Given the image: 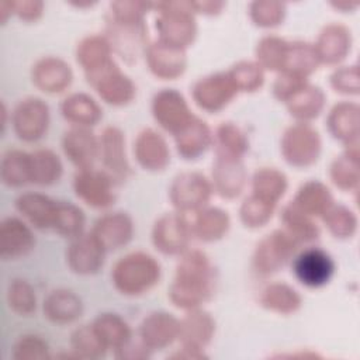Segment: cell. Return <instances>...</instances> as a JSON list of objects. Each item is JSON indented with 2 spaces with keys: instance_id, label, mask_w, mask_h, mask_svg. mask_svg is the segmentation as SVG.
<instances>
[{
  "instance_id": "cell-1",
  "label": "cell",
  "mask_w": 360,
  "mask_h": 360,
  "mask_svg": "<svg viewBox=\"0 0 360 360\" xmlns=\"http://www.w3.org/2000/svg\"><path fill=\"white\" fill-rule=\"evenodd\" d=\"M215 288V270L210 257L201 250H186L177 263L169 288L170 301L183 309L198 308Z\"/></svg>"
},
{
  "instance_id": "cell-2",
  "label": "cell",
  "mask_w": 360,
  "mask_h": 360,
  "mask_svg": "<svg viewBox=\"0 0 360 360\" xmlns=\"http://www.w3.org/2000/svg\"><path fill=\"white\" fill-rule=\"evenodd\" d=\"M152 8L158 13L155 28L159 34V41L186 51L197 35L195 13L190 1L152 3Z\"/></svg>"
},
{
  "instance_id": "cell-3",
  "label": "cell",
  "mask_w": 360,
  "mask_h": 360,
  "mask_svg": "<svg viewBox=\"0 0 360 360\" xmlns=\"http://www.w3.org/2000/svg\"><path fill=\"white\" fill-rule=\"evenodd\" d=\"M111 278L121 294L141 295L159 283L160 264L145 252H132L114 264Z\"/></svg>"
},
{
  "instance_id": "cell-4",
  "label": "cell",
  "mask_w": 360,
  "mask_h": 360,
  "mask_svg": "<svg viewBox=\"0 0 360 360\" xmlns=\"http://www.w3.org/2000/svg\"><path fill=\"white\" fill-rule=\"evenodd\" d=\"M281 153L294 167L314 165L321 153V136L308 122H295L288 127L281 138Z\"/></svg>"
},
{
  "instance_id": "cell-5",
  "label": "cell",
  "mask_w": 360,
  "mask_h": 360,
  "mask_svg": "<svg viewBox=\"0 0 360 360\" xmlns=\"http://www.w3.org/2000/svg\"><path fill=\"white\" fill-rule=\"evenodd\" d=\"M300 243L284 229L266 235L256 246L252 264L256 273L269 276L278 271L295 253Z\"/></svg>"
},
{
  "instance_id": "cell-6",
  "label": "cell",
  "mask_w": 360,
  "mask_h": 360,
  "mask_svg": "<svg viewBox=\"0 0 360 360\" xmlns=\"http://www.w3.org/2000/svg\"><path fill=\"white\" fill-rule=\"evenodd\" d=\"M86 79L98 96L111 105H125L134 100L136 93L132 80L120 70L114 60L94 72L86 73Z\"/></svg>"
},
{
  "instance_id": "cell-7",
  "label": "cell",
  "mask_w": 360,
  "mask_h": 360,
  "mask_svg": "<svg viewBox=\"0 0 360 360\" xmlns=\"http://www.w3.org/2000/svg\"><path fill=\"white\" fill-rule=\"evenodd\" d=\"M212 194L208 179L198 172H184L173 179L169 197L179 212L198 211L207 205Z\"/></svg>"
},
{
  "instance_id": "cell-8",
  "label": "cell",
  "mask_w": 360,
  "mask_h": 360,
  "mask_svg": "<svg viewBox=\"0 0 360 360\" xmlns=\"http://www.w3.org/2000/svg\"><path fill=\"white\" fill-rule=\"evenodd\" d=\"M13 131L24 142H37L48 131L49 107L38 97L21 100L11 114Z\"/></svg>"
},
{
  "instance_id": "cell-9",
  "label": "cell",
  "mask_w": 360,
  "mask_h": 360,
  "mask_svg": "<svg viewBox=\"0 0 360 360\" xmlns=\"http://www.w3.org/2000/svg\"><path fill=\"white\" fill-rule=\"evenodd\" d=\"M191 225L183 212H167L153 225L152 242L165 255H181L191 238Z\"/></svg>"
},
{
  "instance_id": "cell-10",
  "label": "cell",
  "mask_w": 360,
  "mask_h": 360,
  "mask_svg": "<svg viewBox=\"0 0 360 360\" xmlns=\"http://www.w3.org/2000/svg\"><path fill=\"white\" fill-rule=\"evenodd\" d=\"M115 180L105 172L94 167L80 169L73 179L76 195L93 208H107L115 200Z\"/></svg>"
},
{
  "instance_id": "cell-11",
  "label": "cell",
  "mask_w": 360,
  "mask_h": 360,
  "mask_svg": "<svg viewBox=\"0 0 360 360\" xmlns=\"http://www.w3.org/2000/svg\"><path fill=\"white\" fill-rule=\"evenodd\" d=\"M107 34L111 49L127 62H136L139 55L148 48V31L145 22H121L108 18Z\"/></svg>"
},
{
  "instance_id": "cell-12",
  "label": "cell",
  "mask_w": 360,
  "mask_h": 360,
  "mask_svg": "<svg viewBox=\"0 0 360 360\" xmlns=\"http://www.w3.org/2000/svg\"><path fill=\"white\" fill-rule=\"evenodd\" d=\"M152 114L155 121L173 136L194 117L186 98L174 89H163L155 94Z\"/></svg>"
},
{
  "instance_id": "cell-13",
  "label": "cell",
  "mask_w": 360,
  "mask_h": 360,
  "mask_svg": "<svg viewBox=\"0 0 360 360\" xmlns=\"http://www.w3.org/2000/svg\"><path fill=\"white\" fill-rule=\"evenodd\" d=\"M191 93L201 110L218 112L232 101L238 90L228 73H214L197 80Z\"/></svg>"
},
{
  "instance_id": "cell-14",
  "label": "cell",
  "mask_w": 360,
  "mask_h": 360,
  "mask_svg": "<svg viewBox=\"0 0 360 360\" xmlns=\"http://www.w3.org/2000/svg\"><path fill=\"white\" fill-rule=\"evenodd\" d=\"M292 271L301 284L316 288L330 280L335 271V263L325 250L308 248L294 259Z\"/></svg>"
},
{
  "instance_id": "cell-15",
  "label": "cell",
  "mask_w": 360,
  "mask_h": 360,
  "mask_svg": "<svg viewBox=\"0 0 360 360\" xmlns=\"http://www.w3.org/2000/svg\"><path fill=\"white\" fill-rule=\"evenodd\" d=\"M105 250L93 236V233H82L72 239L68 252V266L76 274L89 276L97 273L104 263Z\"/></svg>"
},
{
  "instance_id": "cell-16",
  "label": "cell",
  "mask_w": 360,
  "mask_h": 360,
  "mask_svg": "<svg viewBox=\"0 0 360 360\" xmlns=\"http://www.w3.org/2000/svg\"><path fill=\"white\" fill-rule=\"evenodd\" d=\"M145 56L149 70L163 80L177 79L184 73L187 66L184 49L167 45L159 39L148 45Z\"/></svg>"
},
{
  "instance_id": "cell-17",
  "label": "cell",
  "mask_w": 360,
  "mask_h": 360,
  "mask_svg": "<svg viewBox=\"0 0 360 360\" xmlns=\"http://www.w3.org/2000/svg\"><path fill=\"white\" fill-rule=\"evenodd\" d=\"M215 332L212 316L198 308L188 309L186 316L179 321L177 339L183 349L202 353V349L211 342Z\"/></svg>"
},
{
  "instance_id": "cell-18",
  "label": "cell",
  "mask_w": 360,
  "mask_h": 360,
  "mask_svg": "<svg viewBox=\"0 0 360 360\" xmlns=\"http://www.w3.org/2000/svg\"><path fill=\"white\" fill-rule=\"evenodd\" d=\"M62 148L68 159L80 170L93 167L100 155L98 138L87 127H72L62 139Z\"/></svg>"
},
{
  "instance_id": "cell-19",
  "label": "cell",
  "mask_w": 360,
  "mask_h": 360,
  "mask_svg": "<svg viewBox=\"0 0 360 360\" xmlns=\"http://www.w3.org/2000/svg\"><path fill=\"white\" fill-rule=\"evenodd\" d=\"M100 155L105 172L115 180L122 181L129 174V165L125 156L124 134L117 127H107L98 138Z\"/></svg>"
},
{
  "instance_id": "cell-20",
  "label": "cell",
  "mask_w": 360,
  "mask_h": 360,
  "mask_svg": "<svg viewBox=\"0 0 360 360\" xmlns=\"http://www.w3.org/2000/svg\"><path fill=\"white\" fill-rule=\"evenodd\" d=\"M246 184V170L240 158L217 155L212 166V190L224 198L238 197Z\"/></svg>"
},
{
  "instance_id": "cell-21",
  "label": "cell",
  "mask_w": 360,
  "mask_h": 360,
  "mask_svg": "<svg viewBox=\"0 0 360 360\" xmlns=\"http://www.w3.org/2000/svg\"><path fill=\"white\" fill-rule=\"evenodd\" d=\"M35 238L31 228L15 217H7L0 224V256L15 260L32 250Z\"/></svg>"
},
{
  "instance_id": "cell-22",
  "label": "cell",
  "mask_w": 360,
  "mask_h": 360,
  "mask_svg": "<svg viewBox=\"0 0 360 360\" xmlns=\"http://www.w3.org/2000/svg\"><path fill=\"white\" fill-rule=\"evenodd\" d=\"M136 162L149 172L165 170L170 162V152L166 139L155 129L141 131L134 143Z\"/></svg>"
},
{
  "instance_id": "cell-23",
  "label": "cell",
  "mask_w": 360,
  "mask_h": 360,
  "mask_svg": "<svg viewBox=\"0 0 360 360\" xmlns=\"http://www.w3.org/2000/svg\"><path fill=\"white\" fill-rule=\"evenodd\" d=\"M105 252L125 246L134 233V224L125 212H110L98 218L91 229Z\"/></svg>"
},
{
  "instance_id": "cell-24",
  "label": "cell",
  "mask_w": 360,
  "mask_h": 360,
  "mask_svg": "<svg viewBox=\"0 0 360 360\" xmlns=\"http://www.w3.org/2000/svg\"><path fill=\"white\" fill-rule=\"evenodd\" d=\"M179 321L167 312H152L139 325L138 338L152 352L172 345L177 339Z\"/></svg>"
},
{
  "instance_id": "cell-25",
  "label": "cell",
  "mask_w": 360,
  "mask_h": 360,
  "mask_svg": "<svg viewBox=\"0 0 360 360\" xmlns=\"http://www.w3.org/2000/svg\"><path fill=\"white\" fill-rule=\"evenodd\" d=\"M32 83L45 93H60L72 83L73 73L70 66L55 56H45L39 59L31 72Z\"/></svg>"
},
{
  "instance_id": "cell-26",
  "label": "cell",
  "mask_w": 360,
  "mask_h": 360,
  "mask_svg": "<svg viewBox=\"0 0 360 360\" xmlns=\"http://www.w3.org/2000/svg\"><path fill=\"white\" fill-rule=\"evenodd\" d=\"M350 31L342 24L332 22L322 28L314 48L319 63L336 65L346 58L350 51Z\"/></svg>"
},
{
  "instance_id": "cell-27",
  "label": "cell",
  "mask_w": 360,
  "mask_h": 360,
  "mask_svg": "<svg viewBox=\"0 0 360 360\" xmlns=\"http://www.w3.org/2000/svg\"><path fill=\"white\" fill-rule=\"evenodd\" d=\"M176 148L179 155L186 160L198 159L212 143V134L208 125L198 117L184 125L176 135Z\"/></svg>"
},
{
  "instance_id": "cell-28",
  "label": "cell",
  "mask_w": 360,
  "mask_h": 360,
  "mask_svg": "<svg viewBox=\"0 0 360 360\" xmlns=\"http://www.w3.org/2000/svg\"><path fill=\"white\" fill-rule=\"evenodd\" d=\"M56 202L41 193H22L15 200V208L32 226L49 229L52 228Z\"/></svg>"
},
{
  "instance_id": "cell-29",
  "label": "cell",
  "mask_w": 360,
  "mask_h": 360,
  "mask_svg": "<svg viewBox=\"0 0 360 360\" xmlns=\"http://www.w3.org/2000/svg\"><path fill=\"white\" fill-rule=\"evenodd\" d=\"M328 129L339 141L347 145L357 143L359 107L354 103L343 101L336 104L328 115Z\"/></svg>"
},
{
  "instance_id": "cell-30",
  "label": "cell",
  "mask_w": 360,
  "mask_h": 360,
  "mask_svg": "<svg viewBox=\"0 0 360 360\" xmlns=\"http://www.w3.org/2000/svg\"><path fill=\"white\" fill-rule=\"evenodd\" d=\"M82 300L69 290H55L44 300V314L55 323H70L82 315Z\"/></svg>"
},
{
  "instance_id": "cell-31",
  "label": "cell",
  "mask_w": 360,
  "mask_h": 360,
  "mask_svg": "<svg viewBox=\"0 0 360 360\" xmlns=\"http://www.w3.org/2000/svg\"><path fill=\"white\" fill-rule=\"evenodd\" d=\"M191 233L204 242H214L221 239L229 229L231 219L228 212L217 207H204L195 211L193 219Z\"/></svg>"
},
{
  "instance_id": "cell-32",
  "label": "cell",
  "mask_w": 360,
  "mask_h": 360,
  "mask_svg": "<svg viewBox=\"0 0 360 360\" xmlns=\"http://www.w3.org/2000/svg\"><path fill=\"white\" fill-rule=\"evenodd\" d=\"M288 112L298 122H308L316 118L325 105V94L321 87L307 83L285 101Z\"/></svg>"
},
{
  "instance_id": "cell-33",
  "label": "cell",
  "mask_w": 360,
  "mask_h": 360,
  "mask_svg": "<svg viewBox=\"0 0 360 360\" xmlns=\"http://www.w3.org/2000/svg\"><path fill=\"white\" fill-rule=\"evenodd\" d=\"M291 202L309 217H322L333 204V197L323 183L311 180L298 188Z\"/></svg>"
},
{
  "instance_id": "cell-34",
  "label": "cell",
  "mask_w": 360,
  "mask_h": 360,
  "mask_svg": "<svg viewBox=\"0 0 360 360\" xmlns=\"http://www.w3.org/2000/svg\"><path fill=\"white\" fill-rule=\"evenodd\" d=\"M62 115L75 127H91L101 118V108L98 104L84 93H75L68 96L60 105Z\"/></svg>"
},
{
  "instance_id": "cell-35",
  "label": "cell",
  "mask_w": 360,
  "mask_h": 360,
  "mask_svg": "<svg viewBox=\"0 0 360 360\" xmlns=\"http://www.w3.org/2000/svg\"><path fill=\"white\" fill-rule=\"evenodd\" d=\"M111 53V45L104 35H89L79 42L76 59L86 75L110 63L112 60Z\"/></svg>"
},
{
  "instance_id": "cell-36",
  "label": "cell",
  "mask_w": 360,
  "mask_h": 360,
  "mask_svg": "<svg viewBox=\"0 0 360 360\" xmlns=\"http://www.w3.org/2000/svg\"><path fill=\"white\" fill-rule=\"evenodd\" d=\"M91 325L107 349L118 350L132 339L131 328L117 314H101Z\"/></svg>"
},
{
  "instance_id": "cell-37",
  "label": "cell",
  "mask_w": 360,
  "mask_h": 360,
  "mask_svg": "<svg viewBox=\"0 0 360 360\" xmlns=\"http://www.w3.org/2000/svg\"><path fill=\"white\" fill-rule=\"evenodd\" d=\"M287 187L288 181L285 174L274 167H262L256 170L252 179V194L274 205H277L280 198L285 194Z\"/></svg>"
},
{
  "instance_id": "cell-38",
  "label": "cell",
  "mask_w": 360,
  "mask_h": 360,
  "mask_svg": "<svg viewBox=\"0 0 360 360\" xmlns=\"http://www.w3.org/2000/svg\"><path fill=\"white\" fill-rule=\"evenodd\" d=\"M31 183L38 186H51L56 183L63 172L59 156L51 149H38L30 153Z\"/></svg>"
},
{
  "instance_id": "cell-39",
  "label": "cell",
  "mask_w": 360,
  "mask_h": 360,
  "mask_svg": "<svg viewBox=\"0 0 360 360\" xmlns=\"http://www.w3.org/2000/svg\"><path fill=\"white\" fill-rule=\"evenodd\" d=\"M0 177L7 187H21L31 183L30 153L20 149H10L1 158Z\"/></svg>"
},
{
  "instance_id": "cell-40",
  "label": "cell",
  "mask_w": 360,
  "mask_h": 360,
  "mask_svg": "<svg viewBox=\"0 0 360 360\" xmlns=\"http://www.w3.org/2000/svg\"><path fill=\"white\" fill-rule=\"evenodd\" d=\"M260 304L273 312L292 314L301 307V295L288 284L271 283L262 291Z\"/></svg>"
},
{
  "instance_id": "cell-41",
  "label": "cell",
  "mask_w": 360,
  "mask_h": 360,
  "mask_svg": "<svg viewBox=\"0 0 360 360\" xmlns=\"http://www.w3.org/2000/svg\"><path fill=\"white\" fill-rule=\"evenodd\" d=\"M318 65H319V59L316 56V52L312 44H308L304 41L288 42L283 72L294 73L308 79V76L316 70Z\"/></svg>"
},
{
  "instance_id": "cell-42",
  "label": "cell",
  "mask_w": 360,
  "mask_h": 360,
  "mask_svg": "<svg viewBox=\"0 0 360 360\" xmlns=\"http://www.w3.org/2000/svg\"><path fill=\"white\" fill-rule=\"evenodd\" d=\"M281 222L284 231L291 235L300 245L315 240L319 236V228L312 221V217L304 214L292 202L281 211Z\"/></svg>"
},
{
  "instance_id": "cell-43",
  "label": "cell",
  "mask_w": 360,
  "mask_h": 360,
  "mask_svg": "<svg viewBox=\"0 0 360 360\" xmlns=\"http://www.w3.org/2000/svg\"><path fill=\"white\" fill-rule=\"evenodd\" d=\"M217 155L240 158L248 150V138L245 132L233 122H222L212 136Z\"/></svg>"
},
{
  "instance_id": "cell-44",
  "label": "cell",
  "mask_w": 360,
  "mask_h": 360,
  "mask_svg": "<svg viewBox=\"0 0 360 360\" xmlns=\"http://www.w3.org/2000/svg\"><path fill=\"white\" fill-rule=\"evenodd\" d=\"M357 143L347 145V150L336 158L330 166V179L342 190L356 188L359 184Z\"/></svg>"
},
{
  "instance_id": "cell-45",
  "label": "cell",
  "mask_w": 360,
  "mask_h": 360,
  "mask_svg": "<svg viewBox=\"0 0 360 360\" xmlns=\"http://www.w3.org/2000/svg\"><path fill=\"white\" fill-rule=\"evenodd\" d=\"M288 49V41L276 35L263 37L256 46V59L262 69L271 72H283L285 56Z\"/></svg>"
},
{
  "instance_id": "cell-46",
  "label": "cell",
  "mask_w": 360,
  "mask_h": 360,
  "mask_svg": "<svg viewBox=\"0 0 360 360\" xmlns=\"http://www.w3.org/2000/svg\"><path fill=\"white\" fill-rule=\"evenodd\" d=\"M84 214L83 211L70 202L58 201L56 211L52 222V229L65 238H76L83 233Z\"/></svg>"
},
{
  "instance_id": "cell-47",
  "label": "cell",
  "mask_w": 360,
  "mask_h": 360,
  "mask_svg": "<svg viewBox=\"0 0 360 360\" xmlns=\"http://www.w3.org/2000/svg\"><path fill=\"white\" fill-rule=\"evenodd\" d=\"M73 354L79 359H97L104 356L107 347L93 325H82L72 333Z\"/></svg>"
},
{
  "instance_id": "cell-48",
  "label": "cell",
  "mask_w": 360,
  "mask_h": 360,
  "mask_svg": "<svg viewBox=\"0 0 360 360\" xmlns=\"http://www.w3.org/2000/svg\"><path fill=\"white\" fill-rule=\"evenodd\" d=\"M8 308L21 316L31 315L37 308V295L32 285L22 278L13 280L7 287Z\"/></svg>"
},
{
  "instance_id": "cell-49",
  "label": "cell",
  "mask_w": 360,
  "mask_h": 360,
  "mask_svg": "<svg viewBox=\"0 0 360 360\" xmlns=\"http://www.w3.org/2000/svg\"><path fill=\"white\" fill-rule=\"evenodd\" d=\"M226 73L238 91H256L264 83V72L257 62H238Z\"/></svg>"
},
{
  "instance_id": "cell-50",
  "label": "cell",
  "mask_w": 360,
  "mask_h": 360,
  "mask_svg": "<svg viewBox=\"0 0 360 360\" xmlns=\"http://www.w3.org/2000/svg\"><path fill=\"white\" fill-rule=\"evenodd\" d=\"M276 205L259 198L257 195H249L240 205L239 217L245 226L260 228L264 226L273 217Z\"/></svg>"
},
{
  "instance_id": "cell-51",
  "label": "cell",
  "mask_w": 360,
  "mask_h": 360,
  "mask_svg": "<svg viewBox=\"0 0 360 360\" xmlns=\"http://www.w3.org/2000/svg\"><path fill=\"white\" fill-rule=\"evenodd\" d=\"M325 225L336 238H349L354 233L357 226L356 215L345 205L332 204L322 215Z\"/></svg>"
},
{
  "instance_id": "cell-52",
  "label": "cell",
  "mask_w": 360,
  "mask_h": 360,
  "mask_svg": "<svg viewBox=\"0 0 360 360\" xmlns=\"http://www.w3.org/2000/svg\"><path fill=\"white\" fill-rule=\"evenodd\" d=\"M249 14L252 21L262 28H271L284 20L285 15V4L281 1H253L249 6Z\"/></svg>"
},
{
  "instance_id": "cell-53",
  "label": "cell",
  "mask_w": 360,
  "mask_h": 360,
  "mask_svg": "<svg viewBox=\"0 0 360 360\" xmlns=\"http://www.w3.org/2000/svg\"><path fill=\"white\" fill-rule=\"evenodd\" d=\"M13 357L17 360H42L49 357L48 343L37 335H25L14 346Z\"/></svg>"
},
{
  "instance_id": "cell-54",
  "label": "cell",
  "mask_w": 360,
  "mask_h": 360,
  "mask_svg": "<svg viewBox=\"0 0 360 360\" xmlns=\"http://www.w3.org/2000/svg\"><path fill=\"white\" fill-rule=\"evenodd\" d=\"M149 8H152V3L112 1L110 3V18L121 22H141Z\"/></svg>"
},
{
  "instance_id": "cell-55",
  "label": "cell",
  "mask_w": 360,
  "mask_h": 360,
  "mask_svg": "<svg viewBox=\"0 0 360 360\" xmlns=\"http://www.w3.org/2000/svg\"><path fill=\"white\" fill-rule=\"evenodd\" d=\"M307 83H308L307 77H302L294 73L281 72L273 84V94L277 100L285 103L295 91L304 87Z\"/></svg>"
},
{
  "instance_id": "cell-56",
  "label": "cell",
  "mask_w": 360,
  "mask_h": 360,
  "mask_svg": "<svg viewBox=\"0 0 360 360\" xmlns=\"http://www.w3.org/2000/svg\"><path fill=\"white\" fill-rule=\"evenodd\" d=\"M332 87L345 94H357L359 93V75L356 66H346L336 69L330 76Z\"/></svg>"
},
{
  "instance_id": "cell-57",
  "label": "cell",
  "mask_w": 360,
  "mask_h": 360,
  "mask_svg": "<svg viewBox=\"0 0 360 360\" xmlns=\"http://www.w3.org/2000/svg\"><path fill=\"white\" fill-rule=\"evenodd\" d=\"M13 14L24 21H35L42 15L44 3L39 0H17L11 1Z\"/></svg>"
},
{
  "instance_id": "cell-58",
  "label": "cell",
  "mask_w": 360,
  "mask_h": 360,
  "mask_svg": "<svg viewBox=\"0 0 360 360\" xmlns=\"http://www.w3.org/2000/svg\"><path fill=\"white\" fill-rule=\"evenodd\" d=\"M194 13H202V14H208V15H214L218 14L222 7L225 6V3L222 1H193L190 3Z\"/></svg>"
}]
</instances>
